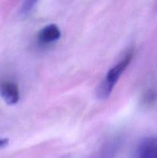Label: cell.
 I'll use <instances>...</instances> for the list:
<instances>
[{
    "label": "cell",
    "mask_w": 157,
    "mask_h": 158,
    "mask_svg": "<svg viewBox=\"0 0 157 158\" xmlns=\"http://www.w3.org/2000/svg\"><path fill=\"white\" fill-rule=\"evenodd\" d=\"M132 57H133V53L132 52H129L124 57L123 60H121L118 64L113 66L107 73L106 77L103 80V82L100 83L98 89H97L96 95L99 99L104 100L109 98L112 89H113L114 86H115V83L119 80L120 76L123 74L125 69L127 68L129 63H131Z\"/></svg>",
    "instance_id": "obj_1"
},
{
    "label": "cell",
    "mask_w": 157,
    "mask_h": 158,
    "mask_svg": "<svg viewBox=\"0 0 157 158\" xmlns=\"http://www.w3.org/2000/svg\"><path fill=\"white\" fill-rule=\"evenodd\" d=\"M131 158H157V138L146 137L140 140Z\"/></svg>",
    "instance_id": "obj_2"
},
{
    "label": "cell",
    "mask_w": 157,
    "mask_h": 158,
    "mask_svg": "<svg viewBox=\"0 0 157 158\" xmlns=\"http://www.w3.org/2000/svg\"><path fill=\"white\" fill-rule=\"evenodd\" d=\"M0 96L7 104H16L19 100V89L18 85L11 80L1 81Z\"/></svg>",
    "instance_id": "obj_3"
},
{
    "label": "cell",
    "mask_w": 157,
    "mask_h": 158,
    "mask_svg": "<svg viewBox=\"0 0 157 158\" xmlns=\"http://www.w3.org/2000/svg\"><path fill=\"white\" fill-rule=\"evenodd\" d=\"M61 36V32L55 24H49L45 26L38 34V40L42 44H49L57 41Z\"/></svg>",
    "instance_id": "obj_4"
},
{
    "label": "cell",
    "mask_w": 157,
    "mask_h": 158,
    "mask_svg": "<svg viewBox=\"0 0 157 158\" xmlns=\"http://www.w3.org/2000/svg\"><path fill=\"white\" fill-rule=\"evenodd\" d=\"M38 1V0H25L21 7V15H26L29 12H30Z\"/></svg>",
    "instance_id": "obj_5"
},
{
    "label": "cell",
    "mask_w": 157,
    "mask_h": 158,
    "mask_svg": "<svg viewBox=\"0 0 157 158\" xmlns=\"http://www.w3.org/2000/svg\"><path fill=\"white\" fill-rule=\"evenodd\" d=\"M8 143H9V140L7 138H0V148H4L8 144Z\"/></svg>",
    "instance_id": "obj_6"
}]
</instances>
